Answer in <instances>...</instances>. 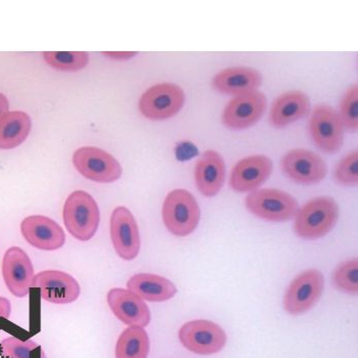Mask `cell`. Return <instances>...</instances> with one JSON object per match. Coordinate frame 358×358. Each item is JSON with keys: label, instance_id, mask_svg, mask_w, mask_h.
<instances>
[{"label": "cell", "instance_id": "obj_1", "mask_svg": "<svg viewBox=\"0 0 358 358\" xmlns=\"http://www.w3.org/2000/svg\"><path fill=\"white\" fill-rule=\"evenodd\" d=\"M339 206L331 196H317L307 202L295 215L294 229L304 240L324 238L337 224Z\"/></svg>", "mask_w": 358, "mask_h": 358}, {"label": "cell", "instance_id": "obj_2", "mask_svg": "<svg viewBox=\"0 0 358 358\" xmlns=\"http://www.w3.org/2000/svg\"><path fill=\"white\" fill-rule=\"evenodd\" d=\"M63 218L66 229L76 240L87 242L94 238L99 227V206L90 194L76 191L66 200Z\"/></svg>", "mask_w": 358, "mask_h": 358}, {"label": "cell", "instance_id": "obj_3", "mask_svg": "<svg viewBox=\"0 0 358 358\" xmlns=\"http://www.w3.org/2000/svg\"><path fill=\"white\" fill-rule=\"evenodd\" d=\"M162 217L170 233L178 236H189L200 222V207L187 189H174L166 196Z\"/></svg>", "mask_w": 358, "mask_h": 358}, {"label": "cell", "instance_id": "obj_4", "mask_svg": "<svg viewBox=\"0 0 358 358\" xmlns=\"http://www.w3.org/2000/svg\"><path fill=\"white\" fill-rule=\"evenodd\" d=\"M247 209L262 220L285 222L299 209L297 200L287 192L276 189H256L246 199Z\"/></svg>", "mask_w": 358, "mask_h": 358}, {"label": "cell", "instance_id": "obj_5", "mask_svg": "<svg viewBox=\"0 0 358 358\" xmlns=\"http://www.w3.org/2000/svg\"><path fill=\"white\" fill-rule=\"evenodd\" d=\"M309 134L318 149L335 154L344 143V126L337 110L331 106H315L308 123Z\"/></svg>", "mask_w": 358, "mask_h": 358}, {"label": "cell", "instance_id": "obj_6", "mask_svg": "<svg viewBox=\"0 0 358 358\" xmlns=\"http://www.w3.org/2000/svg\"><path fill=\"white\" fill-rule=\"evenodd\" d=\"M182 88L172 83H161L150 87L139 99L141 114L150 120L161 121L178 114L185 105Z\"/></svg>", "mask_w": 358, "mask_h": 358}, {"label": "cell", "instance_id": "obj_7", "mask_svg": "<svg viewBox=\"0 0 358 358\" xmlns=\"http://www.w3.org/2000/svg\"><path fill=\"white\" fill-rule=\"evenodd\" d=\"M181 344L199 355H212L224 348L227 336L220 326L210 320H198L187 322L178 333Z\"/></svg>", "mask_w": 358, "mask_h": 358}, {"label": "cell", "instance_id": "obj_8", "mask_svg": "<svg viewBox=\"0 0 358 358\" xmlns=\"http://www.w3.org/2000/svg\"><path fill=\"white\" fill-rule=\"evenodd\" d=\"M77 171L90 180L112 183L122 176L120 163L109 154L96 147H83L73 155Z\"/></svg>", "mask_w": 358, "mask_h": 358}, {"label": "cell", "instance_id": "obj_9", "mask_svg": "<svg viewBox=\"0 0 358 358\" xmlns=\"http://www.w3.org/2000/svg\"><path fill=\"white\" fill-rule=\"evenodd\" d=\"M280 167L285 176L298 185H315L324 180L328 173L324 159L306 149H294L285 154Z\"/></svg>", "mask_w": 358, "mask_h": 358}, {"label": "cell", "instance_id": "obj_10", "mask_svg": "<svg viewBox=\"0 0 358 358\" xmlns=\"http://www.w3.org/2000/svg\"><path fill=\"white\" fill-rule=\"evenodd\" d=\"M324 275L317 269L302 273L289 285L284 298L285 310L300 315L310 310L324 291Z\"/></svg>", "mask_w": 358, "mask_h": 358}, {"label": "cell", "instance_id": "obj_11", "mask_svg": "<svg viewBox=\"0 0 358 358\" xmlns=\"http://www.w3.org/2000/svg\"><path fill=\"white\" fill-rule=\"evenodd\" d=\"M266 108V96L259 90L234 96L225 106L221 120L229 129H248L262 119Z\"/></svg>", "mask_w": 358, "mask_h": 358}, {"label": "cell", "instance_id": "obj_12", "mask_svg": "<svg viewBox=\"0 0 358 358\" xmlns=\"http://www.w3.org/2000/svg\"><path fill=\"white\" fill-rule=\"evenodd\" d=\"M110 240L115 251L122 259L134 260L141 250L138 223L128 208L117 207L110 221Z\"/></svg>", "mask_w": 358, "mask_h": 358}, {"label": "cell", "instance_id": "obj_13", "mask_svg": "<svg viewBox=\"0 0 358 358\" xmlns=\"http://www.w3.org/2000/svg\"><path fill=\"white\" fill-rule=\"evenodd\" d=\"M2 275L8 291L17 298H24L34 284V268L23 249L12 247L6 252L2 262Z\"/></svg>", "mask_w": 358, "mask_h": 358}, {"label": "cell", "instance_id": "obj_14", "mask_svg": "<svg viewBox=\"0 0 358 358\" xmlns=\"http://www.w3.org/2000/svg\"><path fill=\"white\" fill-rule=\"evenodd\" d=\"M273 161L263 155H253L238 161L231 170L229 185L238 193L259 189L273 173Z\"/></svg>", "mask_w": 358, "mask_h": 358}, {"label": "cell", "instance_id": "obj_15", "mask_svg": "<svg viewBox=\"0 0 358 358\" xmlns=\"http://www.w3.org/2000/svg\"><path fill=\"white\" fill-rule=\"evenodd\" d=\"M33 287L41 289L42 299L50 303L69 304L80 296L79 282L61 271H41L35 275Z\"/></svg>", "mask_w": 358, "mask_h": 358}, {"label": "cell", "instance_id": "obj_16", "mask_svg": "<svg viewBox=\"0 0 358 358\" xmlns=\"http://www.w3.org/2000/svg\"><path fill=\"white\" fill-rule=\"evenodd\" d=\"M21 233L31 246L55 251L65 245L63 229L55 220L42 215L29 216L21 223Z\"/></svg>", "mask_w": 358, "mask_h": 358}, {"label": "cell", "instance_id": "obj_17", "mask_svg": "<svg viewBox=\"0 0 358 358\" xmlns=\"http://www.w3.org/2000/svg\"><path fill=\"white\" fill-rule=\"evenodd\" d=\"M108 304L116 317L127 326L145 328L151 322V313L148 305L129 289H110Z\"/></svg>", "mask_w": 358, "mask_h": 358}, {"label": "cell", "instance_id": "obj_18", "mask_svg": "<svg viewBox=\"0 0 358 358\" xmlns=\"http://www.w3.org/2000/svg\"><path fill=\"white\" fill-rule=\"evenodd\" d=\"M262 84V73L254 68L244 66L220 71L212 79L214 90L234 96L257 92Z\"/></svg>", "mask_w": 358, "mask_h": 358}, {"label": "cell", "instance_id": "obj_19", "mask_svg": "<svg viewBox=\"0 0 358 358\" xmlns=\"http://www.w3.org/2000/svg\"><path fill=\"white\" fill-rule=\"evenodd\" d=\"M225 162L223 157L216 151L205 152L196 167H194V181L200 193L207 198H212L220 193L224 183Z\"/></svg>", "mask_w": 358, "mask_h": 358}, {"label": "cell", "instance_id": "obj_20", "mask_svg": "<svg viewBox=\"0 0 358 358\" xmlns=\"http://www.w3.org/2000/svg\"><path fill=\"white\" fill-rule=\"evenodd\" d=\"M310 110V99L301 90H291L275 99L269 113V123L285 128L303 118Z\"/></svg>", "mask_w": 358, "mask_h": 358}, {"label": "cell", "instance_id": "obj_21", "mask_svg": "<svg viewBox=\"0 0 358 358\" xmlns=\"http://www.w3.org/2000/svg\"><path fill=\"white\" fill-rule=\"evenodd\" d=\"M127 289L143 300L163 302L172 299L178 293L173 282L163 276L152 273H138L127 282Z\"/></svg>", "mask_w": 358, "mask_h": 358}, {"label": "cell", "instance_id": "obj_22", "mask_svg": "<svg viewBox=\"0 0 358 358\" xmlns=\"http://www.w3.org/2000/svg\"><path fill=\"white\" fill-rule=\"evenodd\" d=\"M31 119L26 113L8 112L0 119V149H15L27 138Z\"/></svg>", "mask_w": 358, "mask_h": 358}, {"label": "cell", "instance_id": "obj_23", "mask_svg": "<svg viewBox=\"0 0 358 358\" xmlns=\"http://www.w3.org/2000/svg\"><path fill=\"white\" fill-rule=\"evenodd\" d=\"M150 346L149 335L145 329L129 327L117 341L116 358H147Z\"/></svg>", "mask_w": 358, "mask_h": 358}, {"label": "cell", "instance_id": "obj_24", "mask_svg": "<svg viewBox=\"0 0 358 358\" xmlns=\"http://www.w3.org/2000/svg\"><path fill=\"white\" fill-rule=\"evenodd\" d=\"M43 59L55 70L74 72L87 66L90 57L84 52H44Z\"/></svg>", "mask_w": 358, "mask_h": 358}, {"label": "cell", "instance_id": "obj_25", "mask_svg": "<svg viewBox=\"0 0 358 358\" xmlns=\"http://www.w3.org/2000/svg\"><path fill=\"white\" fill-rule=\"evenodd\" d=\"M4 358H43L41 346L32 340L22 341L15 337H8L0 343Z\"/></svg>", "mask_w": 358, "mask_h": 358}, {"label": "cell", "instance_id": "obj_26", "mask_svg": "<svg viewBox=\"0 0 358 358\" xmlns=\"http://www.w3.org/2000/svg\"><path fill=\"white\" fill-rule=\"evenodd\" d=\"M344 128L350 131L358 129V85L350 86L345 92L338 112Z\"/></svg>", "mask_w": 358, "mask_h": 358}, {"label": "cell", "instance_id": "obj_27", "mask_svg": "<svg viewBox=\"0 0 358 358\" xmlns=\"http://www.w3.org/2000/svg\"><path fill=\"white\" fill-rule=\"evenodd\" d=\"M336 288L348 294L358 292V263L357 259L343 262L336 268L333 275Z\"/></svg>", "mask_w": 358, "mask_h": 358}, {"label": "cell", "instance_id": "obj_28", "mask_svg": "<svg viewBox=\"0 0 358 358\" xmlns=\"http://www.w3.org/2000/svg\"><path fill=\"white\" fill-rule=\"evenodd\" d=\"M335 179L343 187H355L358 182V152H348L335 169Z\"/></svg>", "mask_w": 358, "mask_h": 358}, {"label": "cell", "instance_id": "obj_29", "mask_svg": "<svg viewBox=\"0 0 358 358\" xmlns=\"http://www.w3.org/2000/svg\"><path fill=\"white\" fill-rule=\"evenodd\" d=\"M12 313V305L10 300L4 297H0V318L8 320Z\"/></svg>", "mask_w": 358, "mask_h": 358}, {"label": "cell", "instance_id": "obj_30", "mask_svg": "<svg viewBox=\"0 0 358 358\" xmlns=\"http://www.w3.org/2000/svg\"><path fill=\"white\" fill-rule=\"evenodd\" d=\"M103 55H107V57H112L115 59H128L130 57H134L136 55V52H103Z\"/></svg>", "mask_w": 358, "mask_h": 358}, {"label": "cell", "instance_id": "obj_31", "mask_svg": "<svg viewBox=\"0 0 358 358\" xmlns=\"http://www.w3.org/2000/svg\"><path fill=\"white\" fill-rule=\"evenodd\" d=\"M8 108H10V105H8V99H6V96L0 94V119L8 113Z\"/></svg>", "mask_w": 358, "mask_h": 358}, {"label": "cell", "instance_id": "obj_32", "mask_svg": "<svg viewBox=\"0 0 358 358\" xmlns=\"http://www.w3.org/2000/svg\"><path fill=\"white\" fill-rule=\"evenodd\" d=\"M43 358H45V357H43Z\"/></svg>", "mask_w": 358, "mask_h": 358}]
</instances>
